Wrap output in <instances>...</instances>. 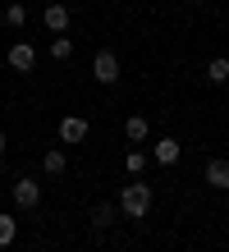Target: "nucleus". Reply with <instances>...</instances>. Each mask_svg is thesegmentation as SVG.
I'll return each instance as SVG.
<instances>
[{
    "instance_id": "nucleus-7",
    "label": "nucleus",
    "mask_w": 229,
    "mask_h": 252,
    "mask_svg": "<svg viewBox=\"0 0 229 252\" xmlns=\"http://www.w3.org/2000/svg\"><path fill=\"white\" fill-rule=\"evenodd\" d=\"M206 184H211V188H220V192H229V160H225V156L206 160Z\"/></svg>"
},
{
    "instance_id": "nucleus-14",
    "label": "nucleus",
    "mask_w": 229,
    "mask_h": 252,
    "mask_svg": "<svg viewBox=\"0 0 229 252\" xmlns=\"http://www.w3.org/2000/svg\"><path fill=\"white\" fill-rule=\"evenodd\" d=\"M51 55H55V60H69V55H73V37H65V32H60V37L51 41Z\"/></svg>"
},
{
    "instance_id": "nucleus-1",
    "label": "nucleus",
    "mask_w": 229,
    "mask_h": 252,
    "mask_svg": "<svg viewBox=\"0 0 229 252\" xmlns=\"http://www.w3.org/2000/svg\"><path fill=\"white\" fill-rule=\"evenodd\" d=\"M119 211H124L129 220H147V211H151V184H142V179L124 184V192H119Z\"/></svg>"
},
{
    "instance_id": "nucleus-17",
    "label": "nucleus",
    "mask_w": 229,
    "mask_h": 252,
    "mask_svg": "<svg viewBox=\"0 0 229 252\" xmlns=\"http://www.w3.org/2000/svg\"><path fill=\"white\" fill-rule=\"evenodd\" d=\"M0 160H5V128H0Z\"/></svg>"
},
{
    "instance_id": "nucleus-12",
    "label": "nucleus",
    "mask_w": 229,
    "mask_h": 252,
    "mask_svg": "<svg viewBox=\"0 0 229 252\" xmlns=\"http://www.w3.org/2000/svg\"><path fill=\"white\" fill-rule=\"evenodd\" d=\"M14 239H19V220H14V216H0V248H9Z\"/></svg>"
},
{
    "instance_id": "nucleus-4",
    "label": "nucleus",
    "mask_w": 229,
    "mask_h": 252,
    "mask_svg": "<svg viewBox=\"0 0 229 252\" xmlns=\"http://www.w3.org/2000/svg\"><path fill=\"white\" fill-rule=\"evenodd\" d=\"M87 133H92V124L83 120V115H65V120H60V142H65V147L87 142Z\"/></svg>"
},
{
    "instance_id": "nucleus-9",
    "label": "nucleus",
    "mask_w": 229,
    "mask_h": 252,
    "mask_svg": "<svg viewBox=\"0 0 229 252\" xmlns=\"http://www.w3.org/2000/svg\"><path fill=\"white\" fill-rule=\"evenodd\" d=\"M147 133H151L147 115H129V120H124V138L129 142H147Z\"/></svg>"
},
{
    "instance_id": "nucleus-11",
    "label": "nucleus",
    "mask_w": 229,
    "mask_h": 252,
    "mask_svg": "<svg viewBox=\"0 0 229 252\" xmlns=\"http://www.w3.org/2000/svg\"><path fill=\"white\" fill-rule=\"evenodd\" d=\"M206 78L216 83V87H225V83H229V60H225V55H216V60L206 64Z\"/></svg>"
},
{
    "instance_id": "nucleus-6",
    "label": "nucleus",
    "mask_w": 229,
    "mask_h": 252,
    "mask_svg": "<svg viewBox=\"0 0 229 252\" xmlns=\"http://www.w3.org/2000/svg\"><path fill=\"white\" fill-rule=\"evenodd\" d=\"M5 60H9V69H14V73H28V69H37V51L28 46V41H14Z\"/></svg>"
},
{
    "instance_id": "nucleus-16",
    "label": "nucleus",
    "mask_w": 229,
    "mask_h": 252,
    "mask_svg": "<svg viewBox=\"0 0 229 252\" xmlns=\"http://www.w3.org/2000/svg\"><path fill=\"white\" fill-rule=\"evenodd\" d=\"M124 165H129V174H142V170H147V152H129Z\"/></svg>"
},
{
    "instance_id": "nucleus-13",
    "label": "nucleus",
    "mask_w": 229,
    "mask_h": 252,
    "mask_svg": "<svg viewBox=\"0 0 229 252\" xmlns=\"http://www.w3.org/2000/svg\"><path fill=\"white\" fill-rule=\"evenodd\" d=\"M110 220H115V206L110 202H97V206H92V225H97V229H105Z\"/></svg>"
},
{
    "instance_id": "nucleus-5",
    "label": "nucleus",
    "mask_w": 229,
    "mask_h": 252,
    "mask_svg": "<svg viewBox=\"0 0 229 252\" xmlns=\"http://www.w3.org/2000/svg\"><path fill=\"white\" fill-rule=\"evenodd\" d=\"M41 23H46V28H51V32L60 37V32H69L73 14H69V5H60V0H55V5H46V9H41Z\"/></svg>"
},
{
    "instance_id": "nucleus-3",
    "label": "nucleus",
    "mask_w": 229,
    "mask_h": 252,
    "mask_svg": "<svg viewBox=\"0 0 229 252\" xmlns=\"http://www.w3.org/2000/svg\"><path fill=\"white\" fill-rule=\"evenodd\" d=\"M37 202H41V184L37 179H14V206H19V211H37Z\"/></svg>"
},
{
    "instance_id": "nucleus-15",
    "label": "nucleus",
    "mask_w": 229,
    "mask_h": 252,
    "mask_svg": "<svg viewBox=\"0 0 229 252\" xmlns=\"http://www.w3.org/2000/svg\"><path fill=\"white\" fill-rule=\"evenodd\" d=\"M5 23H9V28H23V23H28V9L19 5V0H14V5H5Z\"/></svg>"
},
{
    "instance_id": "nucleus-10",
    "label": "nucleus",
    "mask_w": 229,
    "mask_h": 252,
    "mask_svg": "<svg viewBox=\"0 0 229 252\" xmlns=\"http://www.w3.org/2000/svg\"><path fill=\"white\" fill-rule=\"evenodd\" d=\"M41 170H46V174H51V179H55V174H65V170H69V156L60 152V147H51V152L41 156Z\"/></svg>"
},
{
    "instance_id": "nucleus-8",
    "label": "nucleus",
    "mask_w": 229,
    "mask_h": 252,
    "mask_svg": "<svg viewBox=\"0 0 229 252\" xmlns=\"http://www.w3.org/2000/svg\"><path fill=\"white\" fill-rule=\"evenodd\" d=\"M179 138H156V147H151V156H156V165H174L179 160Z\"/></svg>"
},
{
    "instance_id": "nucleus-2",
    "label": "nucleus",
    "mask_w": 229,
    "mask_h": 252,
    "mask_svg": "<svg viewBox=\"0 0 229 252\" xmlns=\"http://www.w3.org/2000/svg\"><path fill=\"white\" fill-rule=\"evenodd\" d=\"M92 78L105 83V87L119 83V55L115 51H97V55H92Z\"/></svg>"
}]
</instances>
